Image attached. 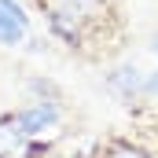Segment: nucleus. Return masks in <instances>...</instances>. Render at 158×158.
I'll list each match as a JSON object with an SVG mask.
<instances>
[{
  "mask_svg": "<svg viewBox=\"0 0 158 158\" xmlns=\"http://www.w3.org/2000/svg\"><path fill=\"white\" fill-rule=\"evenodd\" d=\"M19 121H22L30 140H44L48 132H55L63 125V110H59L55 99H33V103H26L19 110Z\"/></svg>",
  "mask_w": 158,
  "mask_h": 158,
  "instance_id": "1",
  "label": "nucleus"
},
{
  "mask_svg": "<svg viewBox=\"0 0 158 158\" xmlns=\"http://www.w3.org/2000/svg\"><path fill=\"white\" fill-rule=\"evenodd\" d=\"M30 37V15L22 11L19 0H0V44L19 48Z\"/></svg>",
  "mask_w": 158,
  "mask_h": 158,
  "instance_id": "2",
  "label": "nucleus"
},
{
  "mask_svg": "<svg viewBox=\"0 0 158 158\" xmlns=\"http://www.w3.org/2000/svg\"><path fill=\"white\" fill-rule=\"evenodd\" d=\"M44 4V11L52 7V11H66V15H74L81 19L85 26H99L107 15H110V0H40Z\"/></svg>",
  "mask_w": 158,
  "mask_h": 158,
  "instance_id": "3",
  "label": "nucleus"
},
{
  "mask_svg": "<svg viewBox=\"0 0 158 158\" xmlns=\"http://www.w3.org/2000/svg\"><path fill=\"white\" fill-rule=\"evenodd\" d=\"M30 151V136L19 121V110L0 114V158H26Z\"/></svg>",
  "mask_w": 158,
  "mask_h": 158,
  "instance_id": "4",
  "label": "nucleus"
},
{
  "mask_svg": "<svg viewBox=\"0 0 158 158\" xmlns=\"http://www.w3.org/2000/svg\"><path fill=\"white\" fill-rule=\"evenodd\" d=\"M48 30H52V37H59L63 44H70V48L88 44V33H92V26H85L81 19L66 15V11H52V7H48Z\"/></svg>",
  "mask_w": 158,
  "mask_h": 158,
  "instance_id": "5",
  "label": "nucleus"
},
{
  "mask_svg": "<svg viewBox=\"0 0 158 158\" xmlns=\"http://www.w3.org/2000/svg\"><path fill=\"white\" fill-rule=\"evenodd\" d=\"M107 88L118 96L121 103L143 99V96H140V88H143V74H140L136 66H118V70H110V74H107Z\"/></svg>",
  "mask_w": 158,
  "mask_h": 158,
  "instance_id": "6",
  "label": "nucleus"
},
{
  "mask_svg": "<svg viewBox=\"0 0 158 158\" xmlns=\"http://www.w3.org/2000/svg\"><path fill=\"white\" fill-rule=\"evenodd\" d=\"M99 158H155V155H147L143 147H136V143H129V140H110Z\"/></svg>",
  "mask_w": 158,
  "mask_h": 158,
  "instance_id": "7",
  "label": "nucleus"
},
{
  "mask_svg": "<svg viewBox=\"0 0 158 158\" xmlns=\"http://www.w3.org/2000/svg\"><path fill=\"white\" fill-rule=\"evenodd\" d=\"M143 99H158V70L155 74H143V88H140Z\"/></svg>",
  "mask_w": 158,
  "mask_h": 158,
  "instance_id": "8",
  "label": "nucleus"
},
{
  "mask_svg": "<svg viewBox=\"0 0 158 158\" xmlns=\"http://www.w3.org/2000/svg\"><path fill=\"white\" fill-rule=\"evenodd\" d=\"M151 48H155V55H158V37H155V44H151Z\"/></svg>",
  "mask_w": 158,
  "mask_h": 158,
  "instance_id": "9",
  "label": "nucleus"
}]
</instances>
